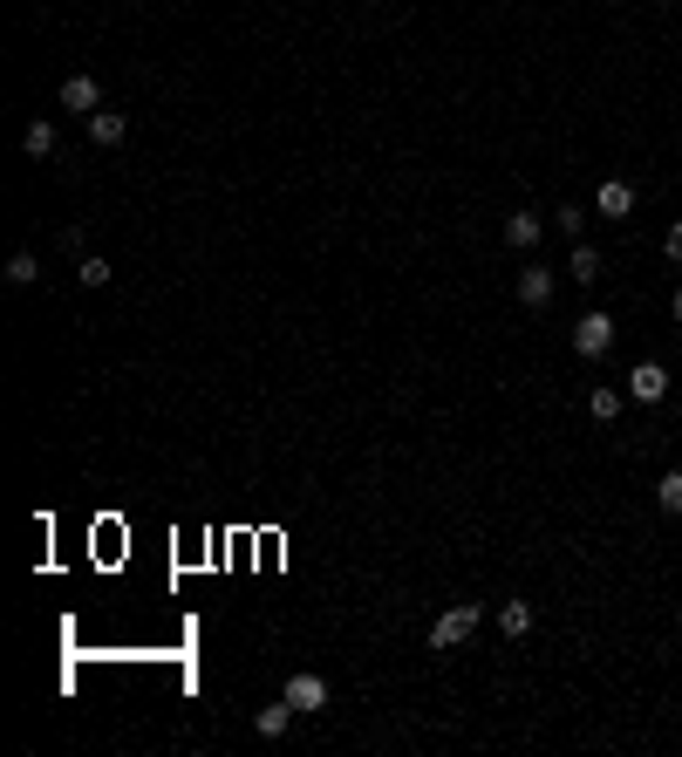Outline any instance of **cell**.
I'll return each instance as SVG.
<instances>
[{"mask_svg":"<svg viewBox=\"0 0 682 757\" xmlns=\"http://www.w3.org/2000/svg\"><path fill=\"white\" fill-rule=\"evenodd\" d=\"M62 110H82V116L103 110V89H96V76H69V82H62Z\"/></svg>","mask_w":682,"mask_h":757,"instance_id":"5","label":"cell"},{"mask_svg":"<svg viewBox=\"0 0 682 757\" xmlns=\"http://www.w3.org/2000/svg\"><path fill=\"white\" fill-rule=\"evenodd\" d=\"M498 628H505L512 642H526V635H532V601H505V607H498Z\"/></svg>","mask_w":682,"mask_h":757,"instance_id":"10","label":"cell"},{"mask_svg":"<svg viewBox=\"0 0 682 757\" xmlns=\"http://www.w3.org/2000/svg\"><path fill=\"white\" fill-rule=\"evenodd\" d=\"M676 328H682V287H676Z\"/></svg>","mask_w":682,"mask_h":757,"instance_id":"20","label":"cell"},{"mask_svg":"<svg viewBox=\"0 0 682 757\" xmlns=\"http://www.w3.org/2000/svg\"><path fill=\"white\" fill-rule=\"evenodd\" d=\"M21 144H28V157H55V123L41 116V123H28L21 130Z\"/></svg>","mask_w":682,"mask_h":757,"instance_id":"14","label":"cell"},{"mask_svg":"<svg viewBox=\"0 0 682 757\" xmlns=\"http://www.w3.org/2000/svg\"><path fill=\"white\" fill-rule=\"evenodd\" d=\"M607 348H614V314L587 307V314L573 321V355H580V362H601Z\"/></svg>","mask_w":682,"mask_h":757,"instance_id":"1","label":"cell"},{"mask_svg":"<svg viewBox=\"0 0 682 757\" xmlns=\"http://www.w3.org/2000/svg\"><path fill=\"white\" fill-rule=\"evenodd\" d=\"M519 301H526L532 314L553 307V273H546V266H526V273H519Z\"/></svg>","mask_w":682,"mask_h":757,"instance_id":"7","label":"cell"},{"mask_svg":"<svg viewBox=\"0 0 682 757\" xmlns=\"http://www.w3.org/2000/svg\"><path fill=\"white\" fill-rule=\"evenodd\" d=\"M505 246H519V253L539 246V219H532V212H512V219H505Z\"/></svg>","mask_w":682,"mask_h":757,"instance_id":"12","label":"cell"},{"mask_svg":"<svg viewBox=\"0 0 682 757\" xmlns=\"http://www.w3.org/2000/svg\"><path fill=\"white\" fill-rule=\"evenodd\" d=\"M478 635V607H451V614H437V628H430V648L437 655H451L457 642H471Z\"/></svg>","mask_w":682,"mask_h":757,"instance_id":"2","label":"cell"},{"mask_svg":"<svg viewBox=\"0 0 682 757\" xmlns=\"http://www.w3.org/2000/svg\"><path fill=\"white\" fill-rule=\"evenodd\" d=\"M553 226L567 232V239H580V226H587V212H580V205H560V212H553Z\"/></svg>","mask_w":682,"mask_h":757,"instance_id":"18","label":"cell"},{"mask_svg":"<svg viewBox=\"0 0 682 757\" xmlns=\"http://www.w3.org/2000/svg\"><path fill=\"white\" fill-rule=\"evenodd\" d=\"M655 505H662V512H682V471H662V485H655Z\"/></svg>","mask_w":682,"mask_h":757,"instance_id":"17","label":"cell"},{"mask_svg":"<svg viewBox=\"0 0 682 757\" xmlns=\"http://www.w3.org/2000/svg\"><path fill=\"white\" fill-rule=\"evenodd\" d=\"M662 253H669V260L682 266V219H676V226H669V239H662Z\"/></svg>","mask_w":682,"mask_h":757,"instance_id":"19","label":"cell"},{"mask_svg":"<svg viewBox=\"0 0 682 757\" xmlns=\"http://www.w3.org/2000/svg\"><path fill=\"white\" fill-rule=\"evenodd\" d=\"M294 717H301V710H294V703L280 696V703H266V710H260L253 723H260V737H287V723H294Z\"/></svg>","mask_w":682,"mask_h":757,"instance_id":"11","label":"cell"},{"mask_svg":"<svg viewBox=\"0 0 682 757\" xmlns=\"http://www.w3.org/2000/svg\"><path fill=\"white\" fill-rule=\"evenodd\" d=\"M130 137V123H123V110H96L89 116V144H103V151H116Z\"/></svg>","mask_w":682,"mask_h":757,"instance_id":"6","label":"cell"},{"mask_svg":"<svg viewBox=\"0 0 682 757\" xmlns=\"http://www.w3.org/2000/svg\"><path fill=\"white\" fill-rule=\"evenodd\" d=\"M567 273L580 280V287H594V280H601V253H594L587 239H573V260H567Z\"/></svg>","mask_w":682,"mask_h":757,"instance_id":"8","label":"cell"},{"mask_svg":"<svg viewBox=\"0 0 682 757\" xmlns=\"http://www.w3.org/2000/svg\"><path fill=\"white\" fill-rule=\"evenodd\" d=\"M35 280H41L35 253H14V260H7V287H35Z\"/></svg>","mask_w":682,"mask_h":757,"instance_id":"16","label":"cell"},{"mask_svg":"<svg viewBox=\"0 0 682 757\" xmlns=\"http://www.w3.org/2000/svg\"><path fill=\"white\" fill-rule=\"evenodd\" d=\"M594 205H601L607 219H628V212H635V191L621 185V178H607V185H601V198H594Z\"/></svg>","mask_w":682,"mask_h":757,"instance_id":"9","label":"cell"},{"mask_svg":"<svg viewBox=\"0 0 682 757\" xmlns=\"http://www.w3.org/2000/svg\"><path fill=\"white\" fill-rule=\"evenodd\" d=\"M301 717H314V710H328V682L314 676V669H301V676H287V689H280Z\"/></svg>","mask_w":682,"mask_h":757,"instance_id":"3","label":"cell"},{"mask_svg":"<svg viewBox=\"0 0 682 757\" xmlns=\"http://www.w3.org/2000/svg\"><path fill=\"white\" fill-rule=\"evenodd\" d=\"M76 280H82V287H110L116 273H110V260H103V253H82V260H76Z\"/></svg>","mask_w":682,"mask_h":757,"instance_id":"15","label":"cell"},{"mask_svg":"<svg viewBox=\"0 0 682 757\" xmlns=\"http://www.w3.org/2000/svg\"><path fill=\"white\" fill-rule=\"evenodd\" d=\"M587 417L614 423V417H621V389H587Z\"/></svg>","mask_w":682,"mask_h":757,"instance_id":"13","label":"cell"},{"mask_svg":"<svg viewBox=\"0 0 682 757\" xmlns=\"http://www.w3.org/2000/svg\"><path fill=\"white\" fill-rule=\"evenodd\" d=\"M628 396H635V403H662V396H669V369H662V362H635V369H628Z\"/></svg>","mask_w":682,"mask_h":757,"instance_id":"4","label":"cell"}]
</instances>
